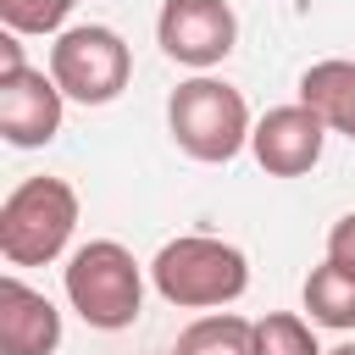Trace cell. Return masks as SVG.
<instances>
[{
    "label": "cell",
    "instance_id": "obj_12",
    "mask_svg": "<svg viewBox=\"0 0 355 355\" xmlns=\"http://www.w3.org/2000/svg\"><path fill=\"white\" fill-rule=\"evenodd\" d=\"M250 349H255V322H244L233 311H211L178 333L172 355H250Z\"/></svg>",
    "mask_w": 355,
    "mask_h": 355
},
{
    "label": "cell",
    "instance_id": "obj_16",
    "mask_svg": "<svg viewBox=\"0 0 355 355\" xmlns=\"http://www.w3.org/2000/svg\"><path fill=\"white\" fill-rule=\"evenodd\" d=\"M327 355H355V338H349V344H333Z\"/></svg>",
    "mask_w": 355,
    "mask_h": 355
},
{
    "label": "cell",
    "instance_id": "obj_1",
    "mask_svg": "<svg viewBox=\"0 0 355 355\" xmlns=\"http://www.w3.org/2000/svg\"><path fill=\"white\" fill-rule=\"evenodd\" d=\"M150 283L166 305L178 311H222L250 288V261L239 244L211 239V233H183L155 250Z\"/></svg>",
    "mask_w": 355,
    "mask_h": 355
},
{
    "label": "cell",
    "instance_id": "obj_9",
    "mask_svg": "<svg viewBox=\"0 0 355 355\" xmlns=\"http://www.w3.org/2000/svg\"><path fill=\"white\" fill-rule=\"evenodd\" d=\"M61 311L22 277H0V355H55Z\"/></svg>",
    "mask_w": 355,
    "mask_h": 355
},
{
    "label": "cell",
    "instance_id": "obj_8",
    "mask_svg": "<svg viewBox=\"0 0 355 355\" xmlns=\"http://www.w3.org/2000/svg\"><path fill=\"white\" fill-rule=\"evenodd\" d=\"M322 144H327V122L294 100V105H272L255 133H250V155L261 161V172L272 178H305L316 161H322Z\"/></svg>",
    "mask_w": 355,
    "mask_h": 355
},
{
    "label": "cell",
    "instance_id": "obj_2",
    "mask_svg": "<svg viewBox=\"0 0 355 355\" xmlns=\"http://www.w3.org/2000/svg\"><path fill=\"white\" fill-rule=\"evenodd\" d=\"M61 288H67L72 311L100 333H122L144 311V272H139L133 250L116 244V239L78 244L61 266Z\"/></svg>",
    "mask_w": 355,
    "mask_h": 355
},
{
    "label": "cell",
    "instance_id": "obj_11",
    "mask_svg": "<svg viewBox=\"0 0 355 355\" xmlns=\"http://www.w3.org/2000/svg\"><path fill=\"white\" fill-rule=\"evenodd\" d=\"M305 311H311L316 327L349 333V327H355V272L338 266V261L311 266V277H305Z\"/></svg>",
    "mask_w": 355,
    "mask_h": 355
},
{
    "label": "cell",
    "instance_id": "obj_13",
    "mask_svg": "<svg viewBox=\"0 0 355 355\" xmlns=\"http://www.w3.org/2000/svg\"><path fill=\"white\" fill-rule=\"evenodd\" d=\"M250 355H327L316 344V322L294 316V311H272L255 322V349Z\"/></svg>",
    "mask_w": 355,
    "mask_h": 355
},
{
    "label": "cell",
    "instance_id": "obj_7",
    "mask_svg": "<svg viewBox=\"0 0 355 355\" xmlns=\"http://www.w3.org/2000/svg\"><path fill=\"white\" fill-rule=\"evenodd\" d=\"M61 111L67 94L55 89L50 72L39 67H11L0 72V139L17 150H39L61 133Z\"/></svg>",
    "mask_w": 355,
    "mask_h": 355
},
{
    "label": "cell",
    "instance_id": "obj_15",
    "mask_svg": "<svg viewBox=\"0 0 355 355\" xmlns=\"http://www.w3.org/2000/svg\"><path fill=\"white\" fill-rule=\"evenodd\" d=\"M327 261H338V266L355 272V211L333 222V233H327Z\"/></svg>",
    "mask_w": 355,
    "mask_h": 355
},
{
    "label": "cell",
    "instance_id": "obj_14",
    "mask_svg": "<svg viewBox=\"0 0 355 355\" xmlns=\"http://www.w3.org/2000/svg\"><path fill=\"white\" fill-rule=\"evenodd\" d=\"M78 0H0V22L6 33H61V22L72 17Z\"/></svg>",
    "mask_w": 355,
    "mask_h": 355
},
{
    "label": "cell",
    "instance_id": "obj_6",
    "mask_svg": "<svg viewBox=\"0 0 355 355\" xmlns=\"http://www.w3.org/2000/svg\"><path fill=\"white\" fill-rule=\"evenodd\" d=\"M155 39L161 50L178 61V67H216L233 55L239 44V17L227 0H166L161 17H155Z\"/></svg>",
    "mask_w": 355,
    "mask_h": 355
},
{
    "label": "cell",
    "instance_id": "obj_4",
    "mask_svg": "<svg viewBox=\"0 0 355 355\" xmlns=\"http://www.w3.org/2000/svg\"><path fill=\"white\" fill-rule=\"evenodd\" d=\"M78 233V194L61 178H28L0 205V255L6 266H44L67 255Z\"/></svg>",
    "mask_w": 355,
    "mask_h": 355
},
{
    "label": "cell",
    "instance_id": "obj_10",
    "mask_svg": "<svg viewBox=\"0 0 355 355\" xmlns=\"http://www.w3.org/2000/svg\"><path fill=\"white\" fill-rule=\"evenodd\" d=\"M300 100L327 122V133L355 139V61L333 55V61L305 67L300 72Z\"/></svg>",
    "mask_w": 355,
    "mask_h": 355
},
{
    "label": "cell",
    "instance_id": "obj_5",
    "mask_svg": "<svg viewBox=\"0 0 355 355\" xmlns=\"http://www.w3.org/2000/svg\"><path fill=\"white\" fill-rule=\"evenodd\" d=\"M50 78L78 105H111L128 89V78H133V50H128V39L116 28L78 22V28L55 33V44H50Z\"/></svg>",
    "mask_w": 355,
    "mask_h": 355
},
{
    "label": "cell",
    "instance_id": "obj_3",
    "mask_svg": "<svg viewBox=\"0 0 355 355\" xmlns=\"http://www.w3.org/2000/svg\"><path fill=\"white\" fill-rule=\"evenodd\" d=\"M166 128H172V144L189 161H205V166H227L255 133L244 94L233 83H222V78H205V72H194L189 83L172 89Z\"/></svg>",
    "mask_w": 355,
    "mask_h": 355
}]
</instances>
